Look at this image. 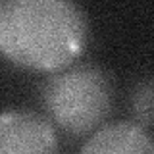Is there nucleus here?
I'll return each mask as SVG.
<instances>
[{
	"label": "nucleus",
	"instance_id": "obj_3",
	"mask_svg": "<svg viewBox=\"0 0 154 154\" xmlns=\"http://www.w3.org/2000/svg\"><path fill=\"white\" fill-rule=\"evenodd\" d=\"M0 154H58L54 125L29 110L0 114Z\"/></svg>",
	"mask_w": 154,
	"mask_h": 154
},
{
	"label": "nucleus",
	"instance_id": "obj_4",
	"mask_svg": "<svg viewBox=\"0 0 154 154\" xmlns=\"http://www.w3.org/2000/svg\"><path fill=\"white\" fill-rule=\"evenodd\" d=\"M81 154H154V139L139 123H110L93 133Z\"/></svg>",
	"mask_w": 154,
	"mask_h": 154
},
{
	"label": "nucleus",
	"instance_id": "obj_1",
	"mask_svg": "<svg viewBox=\"0 0 154 154\" xmlns=\"http://www.w3.org/2000/svg\"><path fill=\"white\" fill-rule=\"evenodd\" d=\"M87 37V16L75 2H0V52L17 66L60 71L83 52Z\"/></svg>",
	"mask_w": 154,
	"mask_h": 154
},
{
	"label": "nucleus",
	"instance_id": "obj_5",
	"mask_svg": "<svg viewBox=\"0 0 154 154\" xmlns=\"http://www.w3.org/2000/svg\"><path fill=\"white\" fill-rule=\"evenodd\" d=\"M131 108L141 127L154 123V77H146L135 87L131 96Z\"/></svg>",
	"mask_w": 154,
	"mask_h": 154
},
{
	"label": "nucleus",
	"instance_id": "obj_2",
	"mask_svg": "<svg viewBox=\"0 0 154 154\" xmlns=\"http://www.w3.org/2000/svg\"><path fill=\"white\" fill-rule=\"evenodd\" d=\"M114 100L112 79L102 67L79 64L60 69L42 85V102L62 129L83 135L108 118Z\"/></svg>",
	"mask_w": 154,
	"mask_h": 154
}]
</instances>
